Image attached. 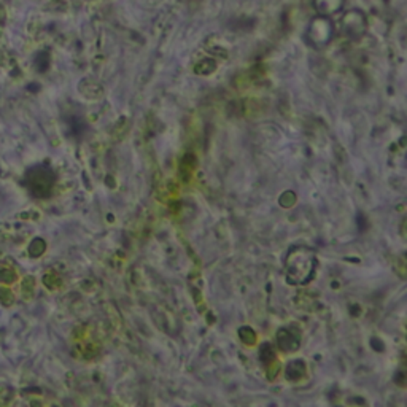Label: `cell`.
<instances>
[{"instance_id":"1","label":"cell","mask_w":407,"mask_h":407,"mask_svg":"<svg viewBox=\"0 0 407 407\" xmlns=\"http://www.w3.org/2000/svg\"><path fill=\"white\" fill-rule=\"evenodd\" d=\"M333 37V22L326 16H316L307 31V40L314 46H325Z\"/></svg>"},{"instance_id":"2","label":"cell","mask_w":407,"mask_h":407,"mask_svg":"<svg viewBox=\"0 0 407 407\" xmlns=\"http://www.w3.org/2000/svg\"><path fill=\"white\" fill-rule=\"evenodd\" d=\"M342 5H344V0H314L315 10L323 16L336 13V11L342 8Z\"/></svg>"}]
</instances>
